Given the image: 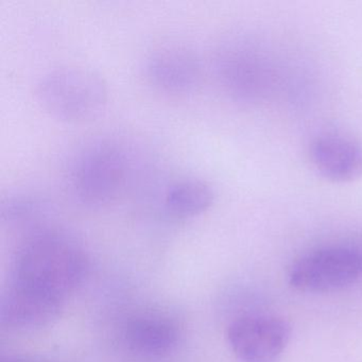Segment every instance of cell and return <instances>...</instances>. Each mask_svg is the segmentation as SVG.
Instances as JSON below:
<instances>
[{
  "instance_id": "6da1fadb",
  "label": "cell",
  "mask_w": 362,
  "mask_h": 362,
  "mask_svg": "<svg viewBox=\"0 0 362 362\" xmlns=\"http://www.w3.org/2000/svg\"><path fill=\"white\" fill-rule=\"evenodd\" d=\"M88 273V253L73 237L52 228H37L14 255L11 281L66 300Z\"/></svg>"
},
{
  "instance_id": "7a4b0ae2",
  "label": "cell",
  "mask_w": 362,
  "mask_h": 362,
  "mask_svg": "<svg viewBox=\"0 0 362 362\" xmlns=\"http://www.w3.org/2000/svg\"><path fill=\"white\" fill-rule=\"evenodd\" d=\"M128 173V158L119 145L92 141L71 158L67 175L69 192L83 206L101 209L122 194Z\"/></svg>"
},
{
  "instance_id": "3957f363",
  "label": "cell",
  "mask_w": 362,
  "mask_h": 362,
  "mask_svg": "<svg viewBox=\"0 0 362 362\" xmlns=\"http://www.w3.org/2000/svg\"><path fill=\"white\" fill-rule=\"evenodd\" d=\"M40 105L66 122L90 119L107 100V88L99 74L80 66H62L44 74L35 88Z\"/></svg>"
},
{
  "instance_id": "277c9868",
  "label": "cell",
  "mask_w": 362,
  "mask_h": 362,
  "mask_svg": "<svg viewBox=\"0 0 362 362\" xmlns=\"http://www.w3.org/2000/svg\"><path fill=\"white\" fill-rule=\"evenodd\" d=\"M362 274V255L351 247H328L309 252L290 269L289 283L307 293L349 287Z\"/></svg>"
},
{
  "instance_id": "5b68a950",
  "label": "cell",
  "mask_w": 362,
  "mask_h": 362,
  "mask_svg": "<svg viewBox=\"0 0 362 362\" xmlns=\"http://www.w3.org/2000/svg\"><path fill=\"white\" fill-rule=\"evenodd\" d=\"M289 322L275 315H243L228 326L226 337L241 362H275L291 339Z\"/></svg>"
},
{
  "instance_id": "8992f818",
  "label": "cell",
  "mask_w": 362,
  "mask_h": 362,
  "mask_svg": "<svg viewBox=\"0 0 362 362\" xmlns=\"http://www.w3.org/2000/svg\"><path fill=\"white\" fill-rule=\"evenodd\" d=\"M148 81L165 94L187 95L194 92L202 80V65L194 50L170 44L156 48L146 59Z\"/></svg>"
},
{
  "instance_id": "52a82bcc",
  "label": "cell",
  "mask_w": 362,
  "mask_h": 362,
  "mask_svg": "<svg viewBox=\"0 0 362 362\" xmlns=\"http://www.w3.org/2000/svg\"><path fill=\"white\" fill-rule=\"evenodd\" d=\"M64 304L58 296L10 281L0 302V321L11 329H39L54 323Z\"/></svg>"
},
{
  "instance_id": "ba28073f",
  "label": "cell",
  "mask_w": 362,
  "mask_h": 362,
  "mask_svg": "<svg viewBox=\"0 0 362 362\" xmlns=\"http://www.w3.org/2000/svg\"><path fill=\"white\" fill-rule=\"evenodd\" d=\"M313 168L324 179L334 183H349L362 177V145L355 139L337 133H325L310 145Z\"/></svg>"
},
{
  "instance_id": "9c48e42d",
  "label": "cell",
  "mask_w": 362,
  "mask_h": 362,
  "mask_svg": "<svg viewBox=\"0 0 362 362\" xmlns=\"http://www.w3.org/2000/svg\"><path fill=\"white\" fill-rule=\"evenodd\" d=\"M124 341L131 349L147 356H162L177 346L180 332L173 321L154 315L131 319L124 330Z\"/></svg>"
},
{
  "instance_id": "30bf717a",
  "label": "cell",
  "mask_w": 362,
  "mask_h": 362,
  "mask_svg": "<svg viewBox=\"0 0 362 362\" xmlns=\"http://www.w3.org/2000/svg\"><path fill=\"white\" fill-rule=\"evenodd\" d=\"M215 194L206 182L184 179L169 186L165 205L169 213L180 218H192L206 211L214 203Z\"/></svg>"
},
{
  "instance_id": "8fae6325",
  "label": "cell",
  "mask_w": 362,
  "mask_h": 362,
  "mask_svg": "<svg viewBox=\"0 0 362 362\" xmlns=\"http://www.w3.org/2000/svg\"><path fill=\"white\" fill-rule=\"evenodd\" d=\"M43 209V202L39 197L24 192L11 194L3 203L4 218L13 223L31 222L41 215Z\"/></svg>"
},
{
  "instance_id": "7c38bea8",
  "label": "cell",
  "mask_w": 362,
  "mask_h": 362,
  "mask_svg": "<svg viewBox=\"0 0 362 362\" xmlns=\"http://www.w3.org/2000/svg\"><path fill=\"white\" fill-rule=\"evenodd\" d=\"M0 362H56L49 358L35 355H9L5 356Z\"/></svg>"
}]
</instances>
